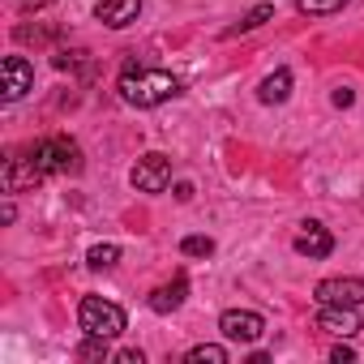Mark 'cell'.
Returning <instances> with one entry per match:
<instances>
[{
  "instance_id": "5bb4252c",
  "label": "cell",
  "mask_w": 364,
  "mask_h": 364,
  "mask_svg": "<svg viewBox=\"0 0 364 364\" xmlns=\"http://www.w3.org/2000/svg\"><path fill=\"white\" fill-rule=\"evenodd\" d=\"M120 262V245H95L90 253H86V266L90 270H112Z\"/></svg>"
},
{
  "instance_id": "7a4b0ae2",
  "label": "cell",
  "mask_w": 364,
  "mask_h": 364,
  "mask_svg": "<svg viewBox=\"0 0 364 364\" xmlns=\"http://www.w3.org/2000/svg\"><path fill=\"white\" fill-rule=\"evenodd\" d=\"M26 159L35 163L39 176H73V171H82V150H77L73 137H43V141L31 146Z\"/></svg>"
},
{
  "instance_id": "4fadbf2b",
  "label": "cell",
  "mask_w": 364,
  "mask_h": 364,
  "mask_svg": "<svg viewBox=\"0 0 364 364\" xmlns=\"http://www.w3.org/2000/svg\"><path fill=\"white\" fill-rule=\"evenodd\" d=\"M270 18H274V5H257V9H249V14H245V18H240L236 26H228V31H223V39H236V35H249V31H257V26H266Z\"/></svg>"
},
{
  "instance_id": "5b68a950",
  "label": "cell",
  "mask_w": 364,
  "mask_h": 364,
  "mask_svg": "<svg viewBox=\"0 0 364 364\" xmlns=\"http://www.w3.org/2000/svg\"><path fill=\"white\" fill-rule=\"evenodd\" d=\"M219 330H223L228 343H257L266 334V317L253 313V309H228L219 317Z\"/></svg>"
},
{
  "instance_id": "cb8c5ba5",
  "label": "cell",
  "mask_w": 364,
  "mask_h": 364,
  "mask_svg": "<svg viewBox=\"0 0 364 364\" xmlns=\"http://www.w3.org/2000/svg\"><path fill=\"white\" fill-rule=\"evenodd\" d=\"M0 219H5V223H14V219H18V206H14V202H5V210H0Z\"/></svg>"
},
{
  "instance_id": "ac0fdd59",
  "label": "cell",
  "mask_w": 364,
  "mask_h": 364,
  "mask_svg": "<svg viewBox=\"0 0 364 364\" xmlns=\"http://www.w3.org/2000/svg\"><path fill=\"white\" fill-rule=\"evenodd\" d=\"M180 253H185V257H210L215 240L210 236H185V240H180Z\"/></svg>"
},
{
  "instance_id": "d6986e66",
  "label": "cell",
  "mask_w": 364,
  "mask_h": 364,
  "mask_svg": "<svg viewBox=\"0 0 364 364\" xmlns=\"http://www.w3.org/2000/svg\"><path fill=\"white\" fill-rule=\"evenodd\" d=\"M330 360H334V364H351V360H355V351H351L347 343H338V347L330 351Z\"/></svg>"
},
{
  "instance_id": "8992f818",
  "label": "cell",
  "mask_w": 364,
  "mask_h": 364,
  "mask_svg": "<svg viewBox=\"0 0 364 364\" xmlns=\"http://www.w3.org/2000/svg\"><path fill=\"white\" fill-rule=\"evenodd\" d=\"M0 77H5V103H18L35 90V65L26 56H5V65H0Z\"/></svg>"
},
{
  "instance_id": "2e32d148",
  "label": "cell",
  "mask_w": 364,
  "mask_h": 364,
  "mask_svg": "<svg viewBox=\"0 0 364 364\" xmlns=\"http://www.w3.org/2000/svg\"><path fill=\"white\" fill-rule=\"evenodd\" d=\"M347 0H296V9L309 14V18H326V14H338Z\"/></svg>"
},
{
  "instance_id": "9c48e42d",
  "label": "cell",
  "mask_w": 364,
  "mask_h": 364,
  "mask_svg": "<svg viewBox=\"0 0 364 364\" xmlns=\"http://www.w3.org/2000/svg\"><path fill=\"white\" fill-rule=\"evenodd\" d=\"M330 249H334V236L321 228V223H304L300 232H296V253L300 257H330Z\"/></svg>"
},
{
  "instance_id": "e0dca14e",
  "label": "cell",
  "mask_w": 364,
  "mask_h": 364,
  "mask_svg": "<svg viewBox=\"0 0 364 364\" xmlns=\"http://www.w3.org/2000/svg\"><path fill=\"white\" fill-rule=\"evenodd\" d=\"M107 343L112 338H99V334H86V343L77 347V360H107L112 351H107Z\"/></svg>"
},
{
  "instance_id": "44dd1931",
  "label": "cell",
  "mask_w": 364,
  "mask_h": 364,
  "mask_svg": "<svg viewBox=\"0 0 364 364\" xmlns=\"http://www.w3.org/2000/svg\"><path fill=\"white\" fill-rule=\"evenodd\" d=\"M330 99H334V107H351V103H355V95H351V90H334Z\"/></svg>"
},
{
  "instance_id": "7402d4cb",
  "label": "cell",
  "mask_w": 364,
  "mask_h": 364,
  "mask_svg": "<svg viewBox=\"0 0 364 364\" xmlns=\"http://www.w3.org/2000/svg\"><path fill=\"white\" fill-rule=\"evenodd\" d=\"M52 0H22V14H39V9H48Z\"/></svg>"
},
{
  "instance_id": "9a60e30c",
  "label": "cell",
  "mask_w": 364,
  "mask_h": 364,
  "mask_svg": "<svg viewBox=\"0 0 364 364\" xmlns=\"http://www.w3.org/2000/svg\"><path fill=\"white\" fill-rule=\"evenodd\" d=\"M185 360H189V364H228V347H219V343H198Z\"/></svg>"
},
{
  "instance_id": "ba28073f",
  "label": "cell",
  "mask_w": 364,
  "mask_h": 364,
  "mask_svg": "<svg viewBox=\"0 0 364 364\" xmlns=\"http://www.w3.org/2000/svg\"><path fill=\"white\" fill-rule=\"evenodd\" d=\"M317 330H326V334H334V338H351V334H360V313L347 309V304H321Z\"/></svg>"
},
{
  "instance_id": "8fae6325",
  "label": "cell",
  "mask_w": 364,
  "mask_h": 364,
  "mask_svg": "<svg viewBox=\"0 0 364 364\" xmlns=\"http://www.w3.org/2000/svg\"><path fill=\"white\" fill-rule=\"evenodd\" d=\"M185 296H189V279L176 274L171 283H163V287L150 291V309H154V313H176L180 304H185Z\"/></svg>"
},
{
  "instance_id": "3957f363",
  "label": "cell",
  "mask_w": 364,
  "mask_h": 364,
  "mask_svg": "<svg viewBox=\"0 0 364 364\" xmlns=\"http://www.w3.org/2000/svg\"><path fill=\"white\" fill-rule=\"evenodd\" d=\"M77 321L86 334H99V338H120L124 334V309L103 300V296H86L77 304Z\"/></svg>"
},
{
  "instance_id": "ffe728a7",
  "label": "cell",
  "mask_w": 364,
  "mask_h": 364,
  "mask_svg": "<svg viewBox=\"0 0 364 364\" xmlns=\"http://www.w3.org/2000/svg\"><path fill=\"white\" fill-rule=\"evenodd\" d=\"M116 360H120V364H141L146 355H141L137 347H124V351H116Z\"/></svg>"
},
{
  "instance_id": "603a6c76",
  "label": "cell",
  "mask_w": 364,
  "mask_h": 364,
  "mask_svg": "<svg viewBox=\"0 0 364 364\" xmlns=\"http://www.w3.org/2000/svg\"><path fill=\"white\" fill-rule=\"evenodd\" d=\"M176 198H180V202H189V198H193V185H189V180H185V185H176Z\"/></svg>"
},
{
  "instance_id": "277c9868",
  "label": "cell",
  "mask_w": 364,
  "mask_h": 364,
  "mask_svg": "<svg viewBox=\"0 0 364 364\" xmlns=\"http://www.w3.org/2000/svg\"><path fill=\"white\" fill-rule=\"evenodd\" d=\"M129 180H133L137 193H163V189L171 185V159L159 154V150H150V154H141V159L133 163Z\"/></svg>"
},
{
  "instance_id": "7c38bea8",
  "label": "cell",
  "mask_w": 364,
  "mask_h": 364,
  "mask_svg": "<svg viewBox=\"0 0 364 364\" xmlns=\"http://www.w3.org/2000/svg\"><path fill=\"white\" fill-rule=\"evenodd\" d=\"M287 95H291V73H287V69H274V73L257 86V99H262V103H287Z\"/></svg>"
},
{
  "instance_id": "30bf717a",
  "label": "cell",
  "mask_w": 364,
  "mask_h": 364,
  "mask_svg": "<svg viewBox=\"0 0 364 364\" xmlns=\"http://www.w3.org/2000/svg\"><path fill=\"white\" fill-rule=\"evenodd\" d=\"M137 14H141V0H103V5L95 9V18H99L103 26H112V31L133 26V22H137Z\"/></svg>"
},
{
  "instance_id": "6da1fadb",
  "label": "cell",
  "mask_w": 364,
  "mask_h": 364,
  "mask_svg": "<svg viewBox=\"0 0 364 364\" xmlns=\"http://www.w3.org/2000/svg\"><path fill=\"white\" fill-rule=\"evenodd\" d=\"M171 95H180V82L167 69H137V60L124 65V73H120V99L124 103H133V107H159Z\"/></svg>"
},
{
  "instance_id": "52a82bcc",
  "label": "cell",
  "mask_w": 364,
  "mask_h": 364,
  "mask_svg": "<svg viewBox=\"0 0 364 364\" xmlns=\"http://www.w3.org/2000/svg\"><path fill=\"white\" fill-rule=\"evenodd\" d=\"M317 304H347L360 309L364 304V279H321L317 283Z\"/></svg>"
}]
</instances>
